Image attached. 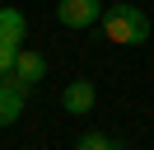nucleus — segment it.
<instances>
[{
	"label": "nucleus",
	"instance_id": "obj_1",
	"mask_svg": "<svg viewBox=\"0 0 154 150\" xmlns=\"http://www.w3.org/2000/svg\"><path fill=\"white\" fill-rule=\"evenodd\" d=\"M98 24H103L107 42H122V47H140L145 38H149V14L135 9V5H122V0H112Z\"/></svg>",
	"mask_w": 154,
	"mask_h": 150
},
{
	"label": "nucleus",
	"instance_id": "obj_2",
	"mask_svg": "<svg viewBox=\"0 0 154 150\" xmlns=\"http://www.w3.org/2000/svg\"><path fill=\"white\" fill-rule=\"evenodd\" d=\"M103 9H107V0H56V19H61L66 28H89V24H98Z\"/></svg>",
	"mask_w": 154,
	"mask_h": 150
},
{
	"label": "nucleus",
	"instance_id": "obj_3",
	"mask_svg": "<svg viewBox=\"0 0 154 150\" xmlns=\"http://www.w3.org/2000/svg\"><path fill=\"white\" fill-rule=\"evenodd\" d=\"M94 103H98L94 80H70V84H66V94H61V108H66L70 117H84V112H94Z\"/></svg>",
	"mask_w": 154,
	"mask_h": 150
},
{
	"label": "nucleus",
	"instance_id": "obj_4",
	"mask_svg": "<svg viewBox=\"0 0 154 150\" xmlns=\"http://www.w3.org/2000/svg\"><path fill=\"white\" fill-rule=\"evenodd\" d=\"M23 84L14 80V75H5L0 80V127H10V122H19V112H23Z\"/></svg>",
	"mask_w": 154,
	"mask_h": 150
},
{
	"label": "nucleus",
	"instance_id": "obj_5",
	"mask_svg": "<svg viewBox=\"0 0 154 150\" xmlns=\"http://www.w3.org/2000/svg\"><path fill=\"white\" fill-rule=\"evenodd\" d=\"M42 75H47V56H42V52H28V47H19V61H14V80H19L23 89H33Z\"/></svg>",
	"mask_w": 154,
	"mask_h": 150
},
{
	"label": "nucleus",
	"instance_id": "obj_6",
	"mask_svg": "<svg viewBox=\"0 0 154 150\" xmlns=\"http://www.w3.org/2000/svg\"><path fill=\"white\" fill-rule=\"evenodd\" d=\"M23 33H28V19H23L14 5H0V42L19 47V42H23Z\"/></svg>",
	"mask_w": 154,
	"mask_h": 150
},
{
	"label": "nucleus",
	"instance_id": "obj_7",
	"mask_svg": "<svg viewBox=\"0 0 154 150\" xmlns=\"http://www.w3.org/2000/svg\"><path fill=\"white\" fill-rule=\"evenodd\" d=\"M75 150H117V141L103 136V131H84V136L75 141Z\"/></svg>",
	"mask_w": 154,
	"mask_h": 150
},
{
	"label": "nucleus",
	"instance_id": "obj_8",
	"mask_svg": "<svg viewBox=\"0 0 154 150\" xmlns=\"http://www.w3.org/2000/svg\"><path fill=\"white\" fill-rule=\"evenodd\" d=\"M14 61H19V47L0 42V80H5V75H14Z\"/></svg>",
	"mask_w": 154,
	"mask_h": 150
},
{
	"label": "nucleus",
	"instance_id": "obj_9",
	"mask_svg": "<svg viewBox=\"0 0 154 150\" xmlns=\"http://www.w3.org/2000/svg\"><path fill=\"white\" fill-rule=\"evenodd\" d=\"M107 5H112V0H107Z\"/></svg>",
	"mask_w": 154,
	"mask_h": 150
}]
</instances>
